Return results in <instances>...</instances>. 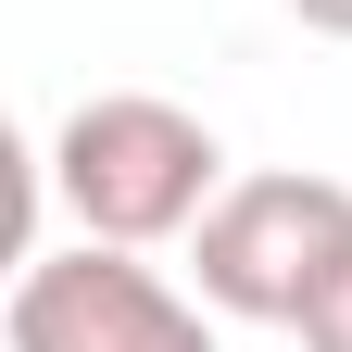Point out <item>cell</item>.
Segmentation results:
<instances>
[{"instance_id": "2", "label": "cell", "mask_w": 352, "mask_h": 352, "mask_svg": "<svg viewBox=\"0 0 352 352\" xmlns=\"http://www.w3.org/2000/svg\"><path fill=\"white\" fill-rule=\"evenodd\" d=\"M189 289L239 327H315L352 289V189L340 176H227L189 227Z\"/></svg>"}, {"instance_id": "4", "label": "cell", "mask_w": 352, "mask_h": 352, "mask_svg": "<svg viewBox=\"0 0 352 352\" xmlns=\"http://www.w3.org/2000/svg\"><path fill=\"white\" fill-rule=\"evenodd\" d=\"M302 352H352V289L327 302V315H315V327H302Z\"/></svg>"}, {"instance_id": "1", "label": "cell", "mask_w": 352, "mask_h": 352, "mask_svg": "<svg viewBox=\"0 0 352 352\" xmlns=\"http://www.w3.org/2000/svg\"><path fill=\"white\" fill-rule=\"evenodd\" d=\"M214 189H227V151H214V126L189 101H164V88H101L51 139V201L76 214V239H113V252L189 239L214 214Z\"/></svg>"}, {"instance_id": "5", "label": "cell", "mask_w": 352, "mask_h": 352, "mask_svg": "<svg viewBox=\"0 0 352 352\" xmlns=\"http://www.w3.org/2000/svg\"><path fill=\"white\" fill-rule=\"evenodd\" d=\"M289 13L315 25V38H352V0H289Z\"/></svg>"}, {"instance_id": "3", "label": "cell", "mask_w": 352, "mask_h": 352, "mask_svg": "<svg viewBox=\"0 0 352 352\" xmlns=\"http://www.w3.org/2000/svg\"><path fill=\"white\" fill-rule=\"evenodd\" d=\"M0 340L13 352H214V302L113 239H76V252H38L13 277Z\"/></svg>"}]
</instances>
